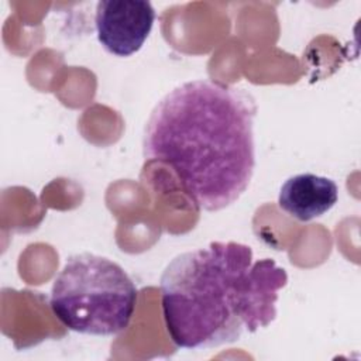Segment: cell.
Segmentation results:
<instances>
[{
  "mask_svg": "<svg viewBox=\"0 0 361 361\" xmlns=\"http://www.w3.org/2000/svg\"><path fill=\"white\" fill-rule=\"evenodd\" d=\"M255 99L212 79L185 82L154 106L142 155L168 166L199 210L219 212L240 199L255 169Z\"/></svg>",
  "mask_w": 361,
  "mask_h": 361,
  "instance_id": "cell-1",
  "label": "cell"
},
{
  "mask_svg": "<svg viewBox=\"0 0 361 361\" xmlns=\"http://www.w3.org/2000/svg\"><path fill=\"white\" fill-rule=\"evenodd\" d=\"M138 290L121 265L92 252L71 255L51 288L49 305L69 330L117 336L134 316Z\"/></svg>",
  "mask_w": 361,
  "mask_h": 361,
  "instance_id": "cell-3",
  "label": "cell"
},
{
  "mask_svg": "<svg viewBox=\"0 0 361 361\" xmlns=\"http://www.w3.org/2000/svg\"><path fill=\"white\" fill-rule=\"evenodd\" d=\"M155 21V10L145 0H102L96 6V32L111 55L130 56L141 49Z\"/></svg>",
  "mask_w": 361,
  "mask_h": 361,
  "instance_id": "cell-4",
  "label": "cell"
},
{
  "mask_svg": "<svg viewBox=\"0 0 361 361\" xmlns=\"http://www.w3.org/2000/svg\"><path fill=\"white\" fill-rule=\"evenodd\" d=\"M337 200L336 182L314 173H298L288 178L278 193V206L302 223L322 217L336 206Z\"/></svg>",
  "mask_w": 361,
  "mask_h": 361,
  "instance_id": "cell-5",
  "label": "cell"
},
{
  "mask_svg": "<svg viewBox=\"0 0 361 361\" xmlns=\"http://www.w3.org/2000/svg\"><path fill=\"white\" fill-rule=\"evenodd\" d=\"M286 269L272 258L254 259L252 248L212 241L176 255L161 275L166 333L180 348L199 350L233 343L276 319Z\"/></svg>",
  "mask_w": 361,
  "mask_h": 361,
  "instance_id": "cell-2",
  "label": "cell"
}]
</instances>
